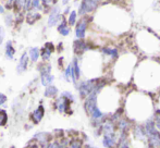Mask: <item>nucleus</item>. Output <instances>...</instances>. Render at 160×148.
Returning a JSON list of instances; mask_svg holds the SVG:
<instances>
[{
    "label": "nucleus",
    "mask_w": 160,
    "mask_h": 148,
    "mask_svg": "<svg viewBox=\"0 0 160 148\" xmlns=\"http://www.w3.org/2000/svg\"><path fill=\"white\" fill-rule=\"evenodd\" d=\"M70 31L71 30H70L69 23H68L64 19H62V21L60 22L59 25H58V32H59L62 36H68V35L70 34Z\"/></svg>",
    "instance_id": "15"
},
{
    "label": "nucleus",
    "mask_w": 160,
    "mask_h": 148,
    "mask_svg": "<svg viewBox=\"0 0 160 148\" xmlns=\"http://www.w3.org/2000/svg\"><path fill=\"white\" fill-rule=\"evenodd\" d=\"M101 81V78H91V80L83 81L80 82L78 85V95L82 99H85L86 97H88L97 87V85L99 84V82Z\"/></svg>",
    "instance_id": "2"
},
{
    "label": "nucleus",
    "mask_w": 160,
    "mask_h": 148,
    "mask_svg": "<svg viewBox=\"0 0 160 148\" xmlns=\"http://www.w3.org/2000/svg\"><path fill=\"white\" fill-rule=\"evenodd\" d=\"M40 3H42V0H33V1H32V8L37 9V10H38V9L42 8Z\"/></svg>",
    "instance_id": "32"
},
{
    "label": "nucleus",
    "mask_w": 160,
    "mask_h": 148,
    "mask_svg": "<svg viewBox=\"0 0 160 148\" xmlns=\"http://www.w3.org/2000/svg\"><path fill=\"white\" fill-rule=\"evenodd\" d=\"M69 1L70 0H62V4H63V6H67V4L69 3Z\"/></svg>",
    "instance_id": "41"
},
{
    "label": "nucleus",
    "mask_w": 160,
    "mask_h": 148,
    "mask_svg": "<svg viewBox=\"0 0 160 148\" xmlns=\"http://www.w3.org/2000/svg\"><path fill=\"white\" fill-rule=\"evenodd\" d=\"M4 13V8L0 4V14H3Z\"/></svg>",
    "instance_id": "39"
},
{
    "label": "nucleus",
    "mask_w": 160,
    "mask_h": 148,
    "mask_svg": "<svg viewBox=\"0 0 160 148\" xmlns=\"http://www.w3.org/2000/svg\"><path fill=\"white\" fill-rule=\"evenodd\" d=\"M154 122H155V125H156L157 130L160 132V110L159 109H157L156 111H155V114H154Z\"/></svg>",
    "instance_id": "26"
},
{
    "label": "nucleus",
    "mask_w": 160,
    "mask_h": 148,
    "mask_svg": "<svg viewBox=\"0 0 160 148\" xmlns=\"http://www.w3.org/2000/svg\"><path fill=\"white\" fill-rule=\"evenodd\" d=\"M72 66H73V70H74V73H75L76 80L78 81L81 78V68H80V64H78V58H74V59H73Z\"/></svg>",
    "instance_id": "21"
},
{
    "label": "nucleus",
    "mask_w": 160,
    "mask_h": 148,
    "mask_svg": "<svg viewBox=\"0 0 160 148\" xmlns=\"http://www.w3.org/2000/svg\"><path fill=\"white\" fill-rule=\"evenodd\" d=\"M4 36H6V31L2 26H0V44H2L4 40Z\"/></svg>",
    "instance_id": "34"
},
{
    "label": "nucleus",
    "mask_w": 160,
    "mask_h": 148,
    "mask_svg": "<svg viewBox=\"0 0 160 148\" xmlns=\"http://www.w3.org/2000/svg\"><path fill=\"white\" fill-rule=\"evenodd\" d=\"M40 66H42V64H40ZM50 71H51V66H50V64H42V67H39L40 76L46 75V74H50Z\"/></svg>",
    "instance_id": "25"
},
{
    "label": "nucleus",
    "mask_w": 160,
    "mask_h": 148,
    "mask_svg": "<svg viewBox=\"0 0 160 148\" xmlns=\"http://www.w3.org/2000/svg\"><path fill=\"white\" fill-rule=\"evenodd\" d=\"M117 143H118V137L103 135V137H102V146L105 148H116L117 147Z\"/></svg>",
    "instance_id": "13"
},
{
    "label": "nucleus",
    "mask_w": 160,
    "mask_h": 148,
    "mask_svg": "<svg viewBox=\"0 0 160 148\" xmlns=\"http://www.w3.org/2000/svg\"><path fill=\"white\" fill-rule=\"evenodd\" d=\"M53 80H55V76L51 75V74H46V75L40 76V82H42V85H44V86H46V87L52 85Z\"/></svg>",
    "instance_id": "18"
},
{
    "label": "nucleus",
    "mask_w": 160,
    "mask_h": 148,
    "mask_svg": "<svg viewBox=\"0 0 160 148\" xmlns=\"http://www.w3.org/2000/svg\"><path fill=\"white\" fill-rule=\"evenodd\" d=\"M101 52H102L105 56L111 57L112 59H116V58H118V56H119L118 49H117V48H109V47H103V48H101Z\"/></svg>",
    "instance_id": "17"
},
{
    "label": "nucleus",
    "mask_w": 160,
    "mask_h": 148,
    "mask_svg": "<svg viewBox=\"0 0 160 148\" xmlns=\"http://www.w3.org/2000/svg\"><path fill=\"white\" fill-rule=\"evenodd\" d=\"M11 23H12V15H11V14H7L6 15V24H8V25H11Z\"/></svg>",
    "instance_id": "37"
},
{
    "label": "nucleus",
    "mask_w": 160,
    "mask_h": 148,
    "mask_svg": "<svg viewBox=\"0 0 160 148\" xmlns=\"http://www.w3.org/2000/svg\"><path fill=\"white\" fill-rule=\"evenodd\" d=\"M30 148H38V146L37 145H33V146H31Z\"/></svg>",
    "instance_id": "43"
},
{
    "label": "nucleus",
    "mask_w": 160,
    "mask_h": 148,
    "mask_svg": "<svg viewBox=\"0 0 160 148\" xmlns=\"http://www.w3.org/2000/svg\"><path fill=\"white\" fill-rule=\"evenodd\" d=\"M97 8H98V2L94 1V0H82L80 7H78V13L81 17H85L89 13H93Z\"/></svg>",
    "instance_id": "3"
},
{
    "label": "nucleus",
    "mask_w": 160,
    "mask_h": 148,
    "mask_svg": "<svg viewBox=\"0 0 160 148\" xmlns=\"http://www.w3.org/2000/svg\"><path fill=\"white\" fill-rule=\"evenodd\" d=\"M61 96H64L65 98H68V99L71 100V101H74V100H75V98H74L73 94H71L70 91H63V93L61 94Z\"/></svg>",
    "instance_id": "31"
},
{
    "label": "nucleus",
    "mask_w": 160,
    "mask_h": 148,
    "mask_svg": "<svg viewBox=\"0 0 160 148\" xmlns=\"http://www.w3.org/2000/svg\"><path fill=\"white\" fill-rule=\"evenodd\" d=\"M71 102H72L71 100L65 98L64 96H61V97L56 100V107H57L59 112L63 113V112H67L70 109V104H71Z\"/></svg>",
    "instance_id": "8"
},
{
    "label": "nucleus",
    "mask_w": 160,
    "mask_h": 148,
    "mask_svg": "<svg viewBox=\"0 0 160 148\" xmlns=\"http://www.w3.org/2000/svg\"><path fill=\"white\" fill-rule=\"evenodd\" d=\"M75 1H78V0H75Z\"/></svg>",
    "instance_id": "44"
},
{
    "label": "nucleus",
    "mask_w": 160,
    "mask_h": 148,
    "mask_svg": "<svg viewBox=\"0 0 160 148\" xmlns=\"http://www.w3.org/2000/svg\"><path fill=\"white\" fill-rule=\"evenodd\" d=\"M39 49L37 48V47H33V48L30 49V51H28V56H30V59L32 62H36L38 60V58H39Z\"/></svg>",
    "instance_id": "20"
},
{
    "label": "nucleus",
    "mask_w": 160,
    "mask_h": 148,
    "mask_svg": "<svg viewBox=\"0 0 160 148\" xmlns=\"http://www.w3.org/2000/svg\"><path fill=\"white\" fill-rule=\"evenodd\" d=\"M78 13L76 11H71L69 14V19H68V23L70 26L76 25V21H78Z\"/></svg>",
    "instance_id": "22"
},
{
    "label": "nucleus",
    "mask_w": 160,
    "mask_h": 148,
    "mask_svg": "<svg viewBox=\"0 0 160 148\" xmlns=\"http://www.w3.org/2000/svg\"><path fill=\"white\" fill-rule=\"evenodd\" d=\"M132 127L133 126H131V122L127 118H121L117 122V129H118L119 133H128L130 130H132Z\"/></svg>",
    "instance_id": "9"
},
{
    "label": "nucleus",
    "mask_w": 160,
    "mask_h": 148,
    "mask_svg": "<svg viewBox=\"0 0 160 148\" xmlns=\"http://www.w3.org/2000/svg\"><path fill=\"white\" fill-rule=\"evenodd\" d=\"M70 12V7H68V8H65V10H64V14H68V13ZM70 14V13H69Z\"/></svg>",
    "instance_id": "40"
},
{
    "label": "nucleus",
    "mask_w": 160,
    "mask_h": 148,
    "mask_svg": "<svg viewBox=\"0 0 160 148\" xmlns=\"http://www.w3.org/2000/svg\"><path fill=\"white\" fill-rule=\"evenodd\" d=\"M116 148H131L128 141V133H119L118 143Z\"/></svg>",
    "instance_id": "11"
},
{
    "label": "nucleus",
    "mask_w": 160,
    "mask_h": 148,
    "mask_svg": "<svg viewBox=\"0 0 160 148\" xmlns=\"http://www.w3.org/2000/svg\"><path fill=\"white\" fill-rule=\"evenodd\" d=\"M63 148H68V147H63Z\"/></svg>",
    "instance_id": "45"
},
{
    "label": "nucleus",
    "mask_w": 160,
    "mask_h": 148,
    "mask_svg": "<svg viewBox=\"0 0 160 148\" xmlns=\"http://www.w3.org/2000/svg\"><path fill=\"white\" fill-rule=\"evenodd\" d=\"M71 68H72V64H69V66L67 67V69L64 70V73H63V77L68 83L70 82V78H71Z\"/></svg>",
    "instance_id": "28"
},
{
    "label": "nucleus",
    "mask_w": 160,
    "mask_h": 148,
    "mask_svg": "<svg viewBox=\"0 0 160 148\" xmlns=\"http://www.w3.org/2000/svg\"><path fill=\"white\" fill-rule=\"evenodd\" d=\"M97 101H98V93L97 91H93L88 97H86L84 99V109L88 116H91L94 109L96 107H98V102Z\"/></svg>",
    "instance_id": "4"
},
{
    "label": "nucleus",
    "mask_w": 160,
    "mask_h": 148,
    "mask_svg": "<svg viewBox=\"0 0 160 148\" xmlns=\"http://www.w3.org/2000/svg\"><path fill=\"white\" fill-rule=\"evenodd\" d=\"M45 114V109L42 106H39L37 109H35V110L33 111L32 113V121L35 124H37V123H39L40 121H42V116H44Z\"/></svg>",
    "instance_id": "14"
},
{
    "label": "nucleus",
    "mask_w": 160,
    "mask_h": 148,
    "mask_svg": "<svg viewBox=\"0 0 160 148\" xmlns=\"http://www.w3.org/2000/svg\"><path fill=\"white\" fill-rule=\"evenodd\" d=\"M89 19L87 17H83L80 21L76 23L75 25V36L78 39H84L85 35H86L87 26H88Z\"/></svg>",
    "instance_id": "5"
},
{
    "label": "nucleus",
    "mask_w": 160,
    "mask_h": 148,
    "mask_svg": "<svg viewBox=\"0 0 160 148\" xmlns=\"http://www.w3.org/2000/svg\"><path fill=\"white\" fill-rule=\"evenodd\" d=\"M7 121H8L7 111L1 109V110H0V126H4V125L7 124Z\"/></svg>",
    "instance_id": "24"
},
{
    "label": "nucleus",
    "mask_w": 160,
    "mask_h": 148,
    "mask_svg": "<svg viewBox=\"0 0 160 148\" xmlns=\"http://www.w3.org/2000/svg\"><path fill=\"white\" fill-rule=\"evenodd\" d=\"M84 148H97V147L93 146L92 144H85V145H84Z\"/></svg>",
    "instance_id": "38"
},
{
    "label": "nucleus",
    "mask_w": 160,
    "mask_h": 148,
    "mask_svg": "<svg viewBox=\"0 0 160 148\" xmlns=\"http://www.w3.org/2000/svg\"><path fill=\"white\" fill-rule=\"evenodd\" d=\"M58 95V88L53 85H50V86L46 87V91H45V96L48 98H52L55 96Z\"/></svg>",
    "instance_id": "19"
},
{
    "label": "nucleus",
    "mask_w": 160,
    "mask_h": 148,
    "mask_svg": "<svg viewBox=\"0 0 160 148\" xmlns=\"http://www.w3.org/2000/svg\"><path fill=\"white\" fill-rule=\"evenodd\" d=\"M45 48H46L47 50L51 51V52L55 50V46H53L52 42H46V45H45Z\"/></svg>",
    "instance_id": "35"
},
{
    "label": "nucleus",
    "mask_w": 160,
    "mask_h": 148,
    "mask_svg": "<svg viewBox=\"0 0 160 148\" xmlns=\"http://www.w3.org/2000/svg\"><path fill=\"white\" fill-rule=\"evenodd\" d=\"M94 1H96V2H98V3H100V2H102V1H105V0H94Z\"/></svg>",
    "instance_id": "42"
},
{
    "label": "nucleus",
    "mask_w": 160,
    "mask_h": 148,
    "mask_svg": "<svg viewBox=\"0 0 160 148\" xmlns=\"http://www.w3.org/2000/svg\"><path fill=\"white\" fill-rule=\"evenodd\" d=\"M42 60H45V61H48V60H50V58H51V51H49V50H47L46 48H42Z\"/></svg>",
    "instance_id": "27"
},
{
    "label": "nucleus",
    "mask_w": 160,
    "mask_h": 148,
    "mask_svg": "<svg viewBox=\"0 0 160 148\" xmlns=\"http://www.w3.org/2000/svg\"><path fill=\"white\" fill-rule=\"evenodd\" d=\"M6 101H7V96L0 93V106H2Z\"/></svg>",
    "instance_id": "36"
},
{
    "label": "nucleus",
    "mask_w": 160,
    "mask_h": 148,
    "mask_svg": "<svg viewBox=\"0 0 160 148\" xmlns=\"http://www.w3.org/2000/svg\"><path fill=\"white\" fill-rule=\"evenodd\" d=\"M146 135H147V144L149 148H160V132L155 125L154 119H147L144 123Z\"/></svg>",
    "instance_id": "1"
},
{
    "label": "nucleus",
    "mask_w": 160,
    "mask_h": 148,
    "mask_svg": "<svg viewBox=\"0 0 160 148\" xmlns=\"http://www.w3.org/2000/svg\"><path fill=\"white\" fill-rule=\"evenodd\" d=\"M132 133H133V136H134L136 140L141 141V142H144V143H147V135H146L144 125H141V124L134 125V126L132 127Z\"/></svg>",
    "instance_id": "7"
},
{
    "label": "nucleus",
    "mask_w": 160,
    "mask_h": 148,
    "mask_svg": "<svg viewBox=\"0 0 160 148\" xmlns=\"http://www.w3.org/2000/svg\"><path fill=\"white\" fill-rule=\"evenodd\" d=\"M56 1L57 0H42V3L46 7H51L52 4L56 3Z\"/></svg>",
    "instance_id": "33"
},
{
    "label": "nucleus",
    "mask_w": 160,
    "mask_h": 148,
    "mask_svg": "<svg viewBox=\"0 0 160 148\" xmlns=\"http://www.w3.org/2000/svg\"><path fill=\"white\" fill-rule=\"evenodd\" d=\"M69 148H84L83 146L82 142L78 140H74V141H71L70 142V147Z\"/></svg>",
    "instance_id": "29"
},
{
    "label": "nucleus",
    "mask_w": 160,
    "mask_h": 148,
    "mask_svg": "<svg viewBox=\"0 0 160 148\" xmlns=\"http://www.w3.org/2000/svg\"><path fill=\"white\" fill-rule=\"evenodd\" d=\"M28 57H30V56H28V53L24 52L23 55H22V57L20 58L19 64H18V67H17V71H18V73H19V74L25 72L26 69H28Z\"/></svg>",
    "instance_id": "10"
},
{
    "label": "nucleus",
    "mask_w": 160,
    "mask_h": 148,
    "mask_svg": "<svg viewBox=\"0 0 160 148\" xmlns=\"http://www.w3.org/2000/svg\"><path fill=\"white\" fill-rule=\"evenodd\" d=\"M89 49L91 48L88 47V45L83 39H78L74 42V51H75L76 53H83V52H85V51L89 50Z\"/></svg>",
    "instance_id": "12"
},
{
    "label": "nucleus",
    "mask_w": 160,
    "mask_h": 148,
    "mask_svg": "<svg viewBox=\"0 0 160 148\" xmlns=\"http://www.w3.org/2000/svg\"><path fill=\"white\" fill-rule=\"evenodd\" d=\"M4 52H6V58L8 60H12L15 55V48L13 47L12 42L9 40L6 44V48H4Z\"/></svg>",
    "instance_id": "16"
},
{
    "label": "nucleus",
    "mask_w": 160,
    "mask_h": 148,
    "mask_svg": "<svg viewBox=\"0 0 160 148\" xmlns=\"http://www.w3.org/2000/svg\"><path fill=\"white\" fill-rule=\"evenodd\" d=\"M46 148H63V147H62L60 142H52V143H48Z\"/></svg>",
    "instance_id": "30"
},
{
    "label": "nucleus",
    "mask_w": 160,
    "mask_h": 148,
    "mask_svg": "<svg viewBox=\"0 0 160 148\" xmlns=\"http://www.w3.org/2000/svg\"><path fill=\"white\" fill-rule=\"evenodd\" d=\"M59 21H62V15L60 12V7L56 6L50 10V14L48 17V26L52 27V26L57 25Z\"/></svg>",
    "instance_id": "6"
},
{
    "label": "nucleus",
    "mask_w": 160,
    "mask_h": 148,
    "mask_svg": "<svg viewBox=\"0 0 160 148\" xmlns=\"http://www.w3.org/2000/svg\"><path fill=\"white\" fill-rule=\"evenodd\" d=\"M38 19H40V14L37 12H28V17H26V21H28L30 24L35 23Z\"/></svg>",
    "instance_id": "23"
}]
</instances>
